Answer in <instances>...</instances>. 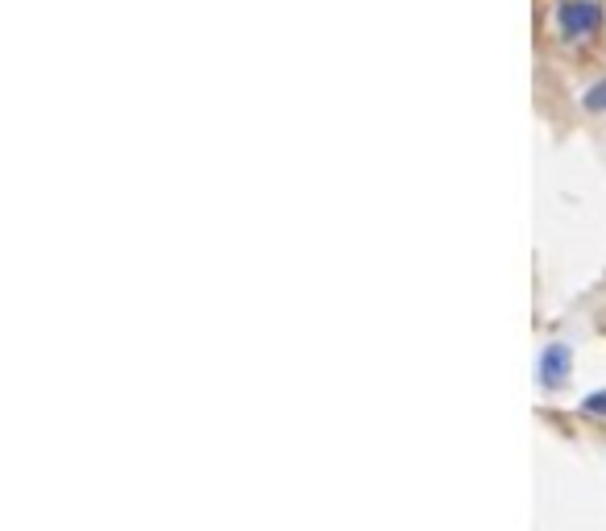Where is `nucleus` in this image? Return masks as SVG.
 Masks as SVG:
<instances>
[{"mask_svg":"<svg viewBox=\"0 0 606 531\" xmlns=\"http://www.w3.org/2000/svg\"><path fill=\"white\" fill-rule=\"evenodd\" d=\"M557 25L565 38H586L602 25V9L594 0H561L557 5Z\"/></svg>","mask_w":606,"mask_h":531,"instance_id":"f257e3e1","label":"nucleus"},{"mask_svg":"<svg viewBox=\"0 0 606 531\" xmlns=\"http://www.w3.org/2000/svg\"><path fill=\"white\" fill-rule=\"evenodd\" d=\"M540 378H544V386H561L569 378V349L565 345H553L540 357Z\"/></svg>","mask_w":606,"mask_h":531,"instance_id":"f03ea898","label":"nucleus"},{"mask_svg":"<svg viewBox=\"0 0 606 531\" xmlns=\"http://www.w3.org/2000/svg\"><path fill=\"white\" fill-rule=\"evenodd\" d=\"M586 108H594V113H606V79L594 83V88L586 92Z\"/></svg>","mask_w":606,"mask_h":531,"instance_id":"7ed1b4c3","label":"nucleus"},{"mask_svg":"<svg viewBox=\"0 0 606 531\" xmlns=\"http://www.w3.org/2000/svg\"><path fill=\"white\" fill-rule=\"evenodd\" d=\"M586 411L590 415H606V390H594V395L586 399Z\"/></svg>","mask_w":606,"mask_h":531,"instance_id":"20e7f679","label":"nucleus"}]
</instances>
